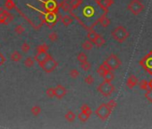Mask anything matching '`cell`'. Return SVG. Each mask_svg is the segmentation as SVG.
Returning <instances> with one entry per match:
<instances>
[{
    "label": "cell",
    "instance_id": "obj_1",
    "mask_svg": "<svg viewBox=\"0 0 152 129\" xmlns=\"http://www.w3.org/2000/svg\"><path fill=\"white\" fill-rule=\"evenodd\" d=\"M111 36L119 43H123L129 38L130 33L124 26H117L111 31Z\"/></svg>",
    "mask_w": 152,
    "mask_h": 129
},
{
    "label": "cell",
    "instance_id": "obj_2",
    "mask_svg": "<svg viewBox=\"0 0 152 129\" xmlns=\"http://www.w3.org/2000/svg\"><path fill=\"white\" fill-rule=\"evenodd\" d=\"M98 92L103 95L104 97H109L112 95L115 92V86L112 84L111 82H107V81H104L103 83H101L99 87H98Z\"/></svg>",
    "mask_w": 152,
    "mask_h": 129
},
{
    "label": "cell",
    "instance_id": "obj_3",
    "mask_svg": "<svg viewBox=\"0 0 152 129\" xmlns=\"http://www.w3.org/2000/svg\"><path fill=\"white\" fill-rule=\"evenodd\" d=\"M95 113H96V115L98 116L99 118H100V119L103 120V121H105V120H107V119L109 117V116L111 115L112 109H109V107L107 105V103H106V104L104 103V104H101L100 106H99L97 109H96Z\"/></svg>",
    "mask_w": 152,
    "mask_h": 129
},
{
    "label": "cell",
    "instance_id": "obj_4",
    "mask_svg": "<svg viewBox=\"0 0 152 129\" xmlns=\"http://www.w3.org/2000/svg\"><path fill=\"white\" fill-rule=\"evenodd\" d=\"M139 64L149 75H152V50L149 51V53H148L141 60H140Z\"/></svg>",
    "mask_w": 152,
    "mask_h": 129
},
{
    "label": "cell",
    "instance_id": "obj_5",
    "mask_svg": "<svg viewBox=\"0 0 152 129\" xmlns=\"http://www.w3.org/2000/svg\"><path fill=\"white\" fill-rule=\"evenodd\" d=\"M127 8L134 15H138L144 10V5L140 0H132L128 5Z\"/></svg>",
    "mask_w": 152,
    "mask_h": 129
},
{
    "label": "cell",
    "instance_id": "obj_6",
    "mask_svg": "<svg viewBox=\"0 0 152 129\" xmlns=\"http://www.w3.org/2000/svg\"><path fill=\"white\" fill-rule=\"evenodd\" d=\"M41 68L46 72V73H51L53 72L57 67V62L55 61L51 56H49L41 64Z\"/></svg>",
    "mask_w": 152,
    "mask_h": 129
},
{
    "label": "cell",
    "instance_id": "obj_7",
    "mask_svg": "<svg viewBox=\"0 0 152 129\" xmlns=\"http://www.w3.org/2000/svg\"><path fill=\"white\" fill-rule=\"evenodd\" d=\"M105 61L107 64V66L109 67L111 71H114V70L118 69L120 67H121V64H122L121 60H120L118 56L116 55H115V54H111L108 58H107V60H105Z\"/></svg>",
    "mask_w": 152,
    "mask_h": 129
},
{
    "label": "cell",
    "instance_id": "obj_8",
    "mask_svg": "<svg viewBox=\"0 0 152 129\" xmlns=\"http://www.w3.org/2000/svg\"><path fill=\"white\" fill-rule=\"evenodd\" d=\"M54 90H55V96L59 100L64 98V97L66 96V94L67 93V91L66 90V88L61 84H58L57 87L54 88Z\"/></svg>",
    "mask_w": 152,
    "mask_h": 129
},
{
    "label": "cell",
    "instance_id": "obj_9",
    "mask_svg": "<svg viewBox=\"0 0 152 129\" xmlns=\"http://www.w3.org/2000/svg\"><path fill=\"white\" fill-rule=\"evenodd\" d=\"M50 55L47 53V51H39V52H37V55L35 56V61H37L39 66L49 58Z\"/></svg>",
    "mask_w": 152,
    "mask_h": 129
},
{
    "label": "cell",
    "instance_id": "obj_10",
    "mask_svg": "<svg viewBox=\"0 0 152 129\" xmlns=\"http://www.w3.org/2000/svg\"><path fill=\"white\" fill-rule=\"evenodd\" d=\"M138 83H139L138 78L133 75H131L126 81V86L129 89H132L134 86L138 84Z\"/></svg>",
    "mask_w": 152,
    "mask_h": 129
},
{
    "label": "cell",
    "instance_id": "obj_11",
    "mask_svg": "<svg viewBox=\"0 0 152 129\" xmlns=\"http://www.w3.org/2000/svg\"><path fill=\"white\" fill-rule=\"evenodd\" d=\"M98 4L103 10L107 12L108 8L114 4V0H98Z\"/></svg>",
    "mask_w": 152,
    "mask_h": 129
},
{
    "label": "cell",
    "instance_id": "obj_12",
    "mask_svg": "<svg viewBox=\"0 0 152 129\" xmlns=\"http://www.w3.org/2000/svg\"><path fill=\"white\" fill-rule=\"evenodd\" d=\"M107 71H110V68H109V67L107 66V64L106 63V61H104L103 64H101V66H100V67L98 68V70H97L99 75L101 76V77H103L104 75H105Z\"/></svg>",
    "mask_w": 152,
    "mask_h": 129
},
{
    "label": "cell",
    "instance_id": "obj_13",
    "mask_svg": "<svg viewBox=\"0 0 152 129\" xmlns=\"http://www.w3.org/2000/svg\"><path fill=\"white\" fill-rule=\"evenodd\" d=\"M98 22H99L100 24H101V26H103V27H107L109 24H110V20L107 17V14H106V13L104 14H102V15H100L99 16V18L98 19V21H97Z\"/></svg>",
    "mask_w": 152,
    "mask_h": 129
},
{
    "label": "cell",
    "instance_id": "obj_14",
    "mask_svg": "<svg viewBox=\"0 0 152 129\" xmlns=\"http://www.w3.org/2000/svg\"><path fill=\"white\" fill-rule=\"evenodd\" d=\"M61 22H62L64 26L67 27V26L70 25L72 22H73V19H72V17H71V16H69V15H64L63 17L61 18Z\"/></svg>",
    "mask_w": 152,
    "mask_h": 129
},
{
    "label": "cell",
    "instance_id": "obj_15",
    "mask_svg": "<svg viewBox=\"0 0 152 129\" xmlns=\"http://www.w3.org/2000/svg\"><path fill=\"white\" fill-rule=\"evenodd\" d=\"M93 43H94L96 46H97L98 48H100V47H102L103 45L106 44V40H105V39H104L101 35L99 34V36L97 37V39L94 40Z\"/></svg>",
    "mask_w": 152,
    "mask_h": 129
},
{
    "label": "cell",
    "instance_id": "obj_16",
    "mask_svg": "<svg viewBox=\"0 0 152 129\" xmlns=\"http://www.w3.org/2000/svg\"><path fill=\"white\" fill-rule=\"evenodd\" d=\"M10 58L14 62H19L22 59V55L19 51H14L10 56Z\"/></svg>",
    "mask_w": 152,
    "mask_h": 129
},
{
    "label": "cell",
    "instance_id": "obj_17",
    "mask_svg": "<svg viewBox=\"0 0 152 129\" xmlns=\"http://www.w3.org/2000/svg\"><path fill=\"white\" fill-rule=\"evenodd\" d=\"M103 78H104V81H107V82H112L115 78V75L113 74V72L110 70V71H107L106 74L104 75Z\"/></svg>",
    "mask_w": 152,
    "mask_h": 129
},
{
    "label": "cell",
    "instance_id": "obj_18",
    "mask_svg": "<svg viewBox=\"0 0 152 129\" xmlns=\"http://www.w3.org/2000/svg\"><path fill=\"white\" fill-rule=\"evenodd\" d=\"M98 36H99V34H98L95 31H93V30L89 31V32H88V35H87L88 39L91 40V42H94V40H95L96 39H97Z\"/></svg>",
    "mask_w": 152,
    "mask_h": 129
},
{
    "label": "cell",
    "instance_id": "obj_19",
    "mask_svg": "<svg viewBox=\"0 0 152 129\" xmlns=\"http://www.w3.org/2000/svg\"><path fill=\"white\" fill-rule=\"evenodd\" d=\"M65 118L68 121V122H73V121H74L76 118V115L74 114V112L70 110L65 115Z\"/></svg>",
    "mask_w": 152,
    "mask_h": 129
},
{
    "label": "cell",
    "instance_id": "obj_20",
    "mask_svg": "<svg viewBox=\"0 0 152 129\" xmlns=\"http://www.w3.org/2000/svg\"><path fill=\"white\" fill-rule=\"evenodd\" d=\"M138 84H139V87H140L141 90L147 91V90H149V89H150L148 81H146V80H141L140 83H138Z\"/></svg>",
    "mask_w": 152,
    "mask_h": 129
},
{
    "label": "cell",
    "instance_id": "obj_21",
    "mask_svg": "<svg viewBox=\"0 0 152 129\" xmlns=\"http://www.w3.org/2000/svg\"><path fill=\"white\" fill-rule=\"evenodd\" d=\"M92 48H93V42H91L89 39L82 43V48L84 50H91Z\"/></svg>",
    "mask_w": 152,
    "mask_h": 129
},
{
    "label": "cell",
    "instance_id": "obj_22",
    "mask_svg": "<svg viewBox=\"0 0 152 129\" xmlns=\"http://www.w3.org/2000/svg\"><path fill=\"white\" fill-rule=\"evenodd\" d=\"M8 12L5 9H2V8H0V23H4L5 17L7 15H8Z\"/></svg>",
    "mask_w": 152,
    "mask_h": 129
},
{
    "label": "cell",
    "instance_id": "obj_23",
    "mask_svg": "<svg viewBox=\"0 0 152 129\" xmlns=\"http://www.w3.org/2000/svg\"><path fill=\"white\" fill-rule=\"evenodd\" d=\"M24 66L26 67H32L34 66V59L32 58H30V56H29V58H27L25 60H24Z\"/></svg>",
    "mask_w": 152,
    "mask_h": 129
},
{
    "label": "cell",
    "instance_id": "obj_24",
    "mask_svg": "<svg viewBox=\"0 0 152 129\" xmlns=\"http://www.w3.org/2000/svg\"><path fill=\"white\" fill-rule=\"evenodd\" d=\"M81 110H82V112H83V113H86V114H88V115H91V113H92V111H91V109L88 106L87 104H83V105H82V107H81Z\"/></svg>",
    "mask_w": 152,
    "mask_h": 129
},
{
    "label": "cell",
    "instance_id": "obj_25",
    "mask_svg": "<svg viewBox=\"0 0 152 129\" xmlns=\"http://www.w3.org/2000/svg\"><path fill=\"white\" fill-rule=\"evenodd\" d=\"M30 112H31V114H32L33 116L37 117V116H39V114H41V107H39V106H34V107L31 108Z\"/></svg>",
    "mask_w": 152,
    "mask_h": 129
},
{
    "label": "cell",
    "instance_id": "obj_26",
    "mask_svg": "<svg viewBox=\"0 0 152 129\" xmlns=\"http://www.w3.org/2000/svg\"><path fill=\"white\" fill-rule=\"evenodd\" d=\"M5 7L6 8V10H12L15 7V5L12 0H6L5 3Z\"/></svg>",
    "mask_w": 152,
    "mask_h": 129
},
{
    "label": "cell",
    "instance_id": "obj_27",
    "mask_svg": "<svg viewBox=\"0 0 152 129\" xmlns=\"http://www.w3.org/2000/svg\"><path fill=\"white\" fill-rule=\"evenodd\" d=\"M90 115L86 114V113H83V112H81L80 114L78 115V118L82 121V122H86V121L90 118Z\"/></svg>",
    "mask_w": 152,
    "mask_h": 129
},
{
    "label": "cell",
    "instance_id": "obj_28",
    "mask_svg": "<svg viewBox=\"0 0 152 129\" xmlns=\"http://www.w3.org/2000/svg\"><path fill=\"white\" fill-rule=\"evenodd\" d=\"M77 60L80 62V63H82L84 61H87L88 60V58H87V56L85 53L83 52H81V53H79L78 56H77Z\"/></svg>",
    "mask_w": 152,
    "mask_h": 129
},
{
    "label": "cell",
    "instance_id": "obj_29",
    "mask_svg": "<svg viewBox=\"0 0 152 129\" xmlns=\"http://www.w3.org/2000/svg\"><path fill=\"white\" fill-rule=\"evenodd\" d=\"M81 67H82L84 71L87 72V71L91 70V64L90 62H88V60H87V61H84V62L81 63Z\"/></svg>",
    "mask_w": 152,
    "mask_h": 129
},
{
    "label": "cell",
    "instance_id": "obj_30",
    "mask_svg": "<svg viewBox=\"0 0 152 129\" xmlns=\"http://www.w3.org/2000/svg\"><path fill=\"white\" fill-rule=\"evenodd\" d=\"M24 27H23L22 25H21V24H19V25H17V26H15V28H14V32L16 34H18V35H21V34H22L23 32H24Z\"/></svg>",
    "mask_w": 152,
    "mask_h": 129
},
{
    "label": "cell",
    "instance_id": "obj_31",
    "mask_svg": "<svg viewBox=\"0 0 152 129\" xmlns=\"http://www.w3.org/2000/svg\"><path fill=\"white\" fill-rule=\"evenodd\" d=\"M37 52H39V51H47L49 50V46H47V44L43 43V44H41L39 45L36 48Z\"/></svg>",
    "mask_w": 152,
    "mask_h": 129
},
{
    "label": "cell",
    "instance_id": "obj_32",
    "mask_svg": "<svg viewBox=\"0 0 152 129\" xmlns=\"http://www.w3.org/2000/svg\"><path fill=\"white\" fill-rule=\"evenodd\" d=\"M80 4H81V0H71L70 1V6L73 9H76Z\"/></svg>",
    "mask_w": 152,
    "mask_h": 129
},
{
    "label": "cell",
    "instance_id": "obj_33",
    "mask_svg": "<svg viewBox=\"0 0 152 129\" xmlns=\"http://www.w3.org/2000/svg\"><path fill=\"white\" fill-rule=\"evenodd\" d=\"M21 50L23 53H28L30 50V46L27 42H24V43H22V45L21 47Z\"/></svg>",
    "mask_w": 152,
    "mask_h": 129
},
{
    "label": "cell",
    "instance_id": "obj_34",
    "mask_svg": "<svg viewBox=\"0 0 152 129\" xmlns=\"http://www.w3.org/2000/svg\"><path fill=\"white\" fill-rule=\"evenodd\" d=\"M49 39L51 40L52 42H55V41H57V39H58V35L57 32H51V33L49 34Z\"/></svg>",
    "mask_w": 152,
    "mask_h": 129
},
{
    "label": "cell",
    "instance_id": "obj_35",
    "mask_svg": "<svg viewBox=\"0 0 152 129\" xmlns=\"http://www.w3.org/2000/svg\"><path fill=\"white\" fill-rule=\"evenodd\" d=\"M46 94L50 99H52L53 97H55V90H54V88H49V89H47V90L46 91Z\"/></svg>",
    "mask_w": 152,
    "mask_h": 129
},
{
    "label": "cell",
    "instance_id": "obj_36",
    "mask_svg": "<svg viewBox=\"0 0 152 129\" xmlns=\"http://www.w3.org/2000/svg\"><path fill=\"white\" fill-rule=\"evenodd\" d=\"M145 98L152 103V90L151 89H149V90L146 91V93H145Z\"/></svg>",
    "mask_w": 152,
    "mask_h": 129
},
{
    "label": "cell",
    "instance_id": "obj_37",
    "mask_svg": "<svg viewBox=\"0 0 152 129\" xmlns=\"http://www.w3.org/2000/svg\"><path fill=\"white\" fill-rule=\"evenodd\" d=\"M85 83H86L87 84H89V85L92 84L94 83V78H93V76H92L91 75H87V76L85 77Z\"/></svg>",
    "mask_w": 152,
    "mask_h": 129
},
{
    "label": "cell",
    "instance_id": "obj_38",
    "mask_svg": "<svg viewBox=\"0 0 152 129\" xmlns=\"http://www.w3.org/2000/svg\"><path fill=\"white\" fill-rule=\"evenodd\" d=\"M80 75V73L77 69H72L70 71V76L72 78H77Z\"/></svg>",
    "mask_w": 152,
    "mask_h": 129
},
{
    "label": "cell",
    "instance_id": "obj_39",
    "mask_svg": "<svg viewBox=\"0 0 152 129\" xmlns=\"http://www.w3.org/2000/svg\"><path fill=\"white\" fill-rule=\"evenodd\" d=\"M94 9L92 7H87L86 9L84 10V14H85V15H88V16H91V15H93L94 14Z\"/></svg>",
    "mask_w": 152,
    "mask_h": 129
},
{
    "label": "cell",
    "instance_id": "obj_40",
    "mask_svg": "<svg viewBox=\"0 0 152 129\" xmlns=\"http://www.w3.org/2000/svg\"><path fill=\"white\" fill-rule=\"evenodd\" d=\"M107 106L109 107V109H112V110H113L116 107V102L115 101V100H110V101H108L107 103Z\"/></svg>",
    "mask_w": 152,
    "mask_h": 129
},
{
    "label": "cell",
    "instance_id": "obj_41",
    "mask_svg": "<svg viewBox=\"0 0 152 129\" xmlns=\"http://www.w3.org/2000/svg\"><path fill=\"white\" fill-rule=\"evenodd\" d=\"M13 20H14V16H13L11 14H8V15H7L6 17H5V22H4V23H5V24H8V23H10Z\"/></svg>",
    "mask_w": 152,
    "mask_h": 129
},
{
    "label": "cell",
    "instance_id": "obj_42",
    "mask_svg": "<svg viewBox=\"0 0 152 129\" xmlns=\"http://www.w3.org/2000/svg\"><path fill=\"white\" fill-rule=\"evenodd\" d=\"M62 7H63V9H64V11H69V8H70V5H68V4H66V3H65L64 2L63 4H62Z\"/></svg>",
    "mask_w": 152,
    "mask_h": 129
},
{
    "label": "cell",
    "instance_id": "obj_43",
    "mask_svg": "<svg viewBox=\"0 0 152 129\" xmlns=\"http://www.w3.org/2000/svg\"><path fill=\"white\" fill-rule=\"evenodd\" d=\"M149 88L151 89V90H152V79L149 81Z\"/></svg>",
    "mask_w": 152,
    "mask_h": 129
}]
</instances>
